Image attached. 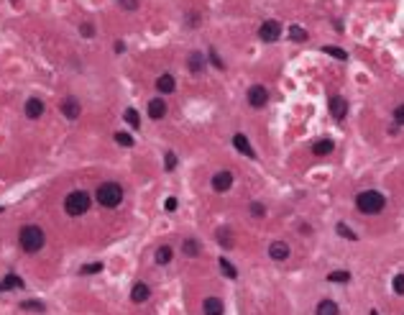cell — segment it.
<instances>
[{
  "label": "cell",
  "instance_id": "6da1fadb",
  "mask_svg": "<svg viewBox=\"0 0 404 315\" xmlns=\"http://www.w3.org/2000/svg\"><path fill=\"white\" fill-rule=\"evenodd\" d=\"M384 205H386V200H384L381 192H376V190H366V192H361V195L356 198V208L361 210L363 215H376V213H381Z\"/></svg>",
  "mask_w": 404,
  "mask_h": 315
},
{
  "label": "cell",
  "instance_id": "7a4b0ae2",
  "mask_svg": "<svg viewBox=\"0 0 404 315\" xmlns=\"http://www.w3.org/2000/svg\"><path fill=\"white\" fill-rule=\"evenodd\" d=\"M18 241H21V249L23 251L36 254L39 249H44L46 236H44V231L39 228V225H26V228L21 231V236H18Z\"/></svg>",
  "mask_w": 404,
  "mask_h": 315
},
{
  "label": "cell",
  "instance_id": "3957f363",
  "mask_svg": "<svg viewBox=\"0 0 404 315\" xmlns=\"http://www.w3.org/2000/svg\"><path fill=\"white\" fill-rule=\"evenodd\" d=\"M87 208H90V195H87L84 190H77V192H69L67 200H64V210H67V215H82L87 213Z\"/></svg>",
  "mask_w": 404,
  "mask_h": 315
},
{
  "label": "cell",
  "instance_id": "277c9868",
  "mask_svg": "<svg viewBox=\"0 0 404 315\" xmlns=\"http://www.w3.org/2000/svg\"><path fill=\"white\" fill-rule=\"evenodd\" d=\"M120 200H123V190H120V185H115V182H105V185L97 187V203H100L102 208H118Z\"/></svg>",
  "mask_w": 404,
  "mask_h": 315
},
{
  "label": "cell",
  "instance_id": "5b68a950",
  "mask_svg": "<svg viewBox=\"0 0 404 315\" xmlns=\"http://www.w3.org/2000/svg\"><path fill=\"white\" fill-rule=\"evenodd\" d=\"M279 36H282V26H279V21H263V23H261V28H258V39H261V41L271 44V41H276Z\"/></svg>",
  "mask_w": 404,
  "mask_h": 315
},
{
  "label": "cell",
  "instance_id": "8992f818",
  "mask_svg": "<svg viewBox=\"0 0 404 315\" xmlns=\"http://www.w3.org/2000/svg\"><path fill=\"white\" fill-rule=\"evenodd\" d=\"M248 103H251V108H263V105L269 103L266 87H263V85H253L251 90H248Z\"/></svg>",
  "mask_w": 404,
  "mask_h": 315
},
{
  "label": "cell",
  "instance_id": "52a82bcc",
  "mask_svg": "<svg viewBox=\"0 0 404 315\" xmlns=\"http://www.w3.org/2000/svg\"><path fill=\"white\" fill-rule=\"evenodd\" d=\"M80 113H82V108H80V100H77V98H67V100L62 103V115H64V118L77 120Z\"/></svg>",
  "mask_w": 404,
  "mask_h": 315
},
{
  "label": "cell",
  "instance_id": "ba28073f",
  "mask_svg": "<svg viewBox=\"0 0 404 315\" xmlns=\"http://www.w3.org/2000/svg\"><path fill=\"white\" fill-rule=\"evenodd\" d=\"M330 113H332V118H335V120H343L345 113H348V103H345V98L332 95V98H330Z\"/></svg>",
  "mask_w": 404,
  "mask_h": 315
},
{
  "label": "cell",
  "instance_id": "9c48e42d",
  "mask_svg": "<svg viewBox=\"0 0 404 315\" xmlns=\"http://www.w3.org/2000/svg\"><path fill=\"white\" fill-rule=\"evenodd\" d=\"M41 115H44V103H41L39 98H28V100H26V118L36 120V118H41Z\"/></svg>",
  "mask_w": 404,
  "mask_h": 315
},
{
  "label": "cell",
  "instance_id": "30bf717a",
  "mask_svg": "<svg viewBox=\"0 0 404 315\" xmlns=\"http://www.w3.org/2000/svg\"><path fill=\"white\" fill-rule=\"evenodd\" d=\"M166 115V103L162 100V98H154L151 103H149V118L151 120H162Z\"/></svg>",
  "mask_w": 404,
  "mask_h": 315
},
{
  "label": "cell",
  "instance_id": "8fae6325",
  "mask_svg": "<svg viewBox=\"0 0 404 315\" xmlns=\"http://www.w3.org/2000/svg\"><path fill=\"white\" fill-rule=\"evenodd\" d=\"M233 146H236L241 154L248 156V159H256V151H253V146L248 144V138H245L243 133H236V136H233Z\"/></svg>",
  "mask_w": 404,
  "mask_h": 315
},
{
  "label": "cell",
  "instance_id": "7c38bea8",
  "mask_svg": "<svg viewBox=\"0 0 404 315\" xmlns=\"http://www.w3.org/2000/svg\"><path fill=\"white\" fill-rule=\"evenodd\" d=\"M269 256L274 261H284V259H289V246H287L284 241H274L271 246H269Z\"/></svg>",
  "mask_w": 404,
  "mask_h": 315
},
{
  "label": "cell",
  "instance_id": "4fadbf2b",
  "mask_svg": "<svg viewBox=\"0 0 404 315\" xmlns=\"http://www.w3.org/2000/svg\"><path fill=\"white\" fill-rule=\"evenodd\" d=\"M205 57L200 54V51H192V54H189V59H187V67H189V72L192 75H202L205 72Z\"/></svg>",
  "mask_w": 404,
  "mask_h": 315
},
{
  "label": "cell",
  "instance_id": "5bb4252c",
  "mask_svg": "<svg viewBox=\"0 0 404 315\" xmlns=\"http://www.w3.org/2000/svg\"><path fill=\"white\" fill-rule=\"evenodd\" d=\"M149 297H151V290H149L146 282H136L133 285V290H131V300L133 303H146Z\"/></svg>",
  "mask_w": 404,
  "mask_h": 315
},
{
  "label": "cell",
  "instance_id": "9a60e30c",
  "mask_svg": "<svg viewBox=\"0 0 404 315\" xmlns=\"http://www.w3.org/2000/svg\"><path fill=\"white\" fill-rule=\"evenodd\" d=\"M231 185H233V174H231V172H218L215 177H213V187H215L218 192L231 190Z\"/></svg>",
  "mask_w": 404,
  "mask_h": 315
},
{
  "label": "cell",
  "instance_id": "2e32d148",
  "mask_svg": "<svg viewBox=\"0 0 404 315\" xmlns=\"http://www.w3.org/2000/svg\"><path fill=\"white\" fill-rule=\"evenodd\" d=\"M202 310H205V315H223V300L220 297H207V300L202 303Z\"/></svg>",
  "mask_w": 404,
  "mask_h": 315
},
{
  "label": "cell",
  "instance_id": "e0dca14e",
  "mask_svg": "<svg viewBox=\"0 0 404 315\" xmlns=\"http://www.w3.org/2000/svg\"><path fill=\"white\" fill-rule=\"evenodd\" d=\"M174 87H177V82H174V77H171V75H162L159 80H156V90H159V93H164V95L174 93Z\"/></svg>",
  "mask_w": 404,
  "mask_h": 315
},
{
  "label": "cell",
  "instance_id": "ac0fdd59",
  "mask_svg": "<svg viewBox=\"0 0 404 315\" xmlns=\"http://www.w3.org/2000/svg\"><path fill=\"white\" fill-rule=\"evenodd\" d=\"M332 146H335V144H332L330 138H320V141L312 144V154H315V156H325V154L332 151Z\"/></svg>",
  "mask_w": 404,
  "mask_h": 315
},
{
  "label": "cell",
  "instance_id": "d6986e66",
  "mask_svg": "<svg viewBox=\"0 0 404 315\" xmlns=\"http://www.w3.org/2000/svg\"><path fill=\"white\" fill-rule=\"evenodd\" d=\"M15 287H23V279L21 277H15V274H8L3 282H0V292H5V290H15Z\"/></svg>",
  "mask_w": 404,
  "mask_h": 315
},
{
  "label": "cell",
  "instance_id": "ffe728a7",
  "mask_svg": "<svg viewBox=\"0 0 404 315\" xmlns=\"http://www.w3.org/2000/svg\"><path fill=\"white\" fill-rule=\"evenodd\" d=\"M315 313H318V315H338V305L332 303V300H320Z\"/></svg>",
  "mask_w": 404,
  "mask_h": 315
},
{
  "label": "cell",
  "instance_id": "44dd1931",
  "mask_svg": "<svg viewBox=\"0 0 404 315\" xmlns=\"http://www.w3.org/2000/svg\"><path fill=\"white\" fill-rule=\"evenodd\" d=\"M289 36H292V41L302 44V41H307V31L302 26H289Z\"/></svg>",
  "mask_w": 404,
  "mask_h": 315
},
{
  "label": "cell",
  "instance_id": "7402d4cb",
  "mask_svg": "<svg viewBox=\"0 0 404 315\" xmlns=\"http://www.w3.org/2000/svg\"><path fill=\"white\" fill-rule=\"evenodd\" d=\"M182 251H184L187 256H197V254H200V243H197L195 238H187V241L182 243Z\"/></svg>",
  "mask_w": 404,
  "mask_h": 315
},
{
  "label": "cell",
  "instance_id": "603a6c76",
  "mask_svg": "<svg viewBox=\"0 0 404 315\" xmlns=\"http://www.w3.org/2000/svg\"><path fill=\"white\" fill-rule=\"evenodd\" d=\"M350 279V274L345 272V269H340V272H330L327 274V282H335V285H343V282H348Z\"/></svg>",
  "mask_w": 404,
  "mask_h": 315
},
{
  "label": "cell",
  "instance_id": "cb8c5ba5",
  "mask_svg": "<svg viewBox=\"0 0 404 315\" xmlns=\"http://www.w3.org/2000/svg\"><path fill=\"white\" fill-rule=\"evenodd\" d=\"M220 272H223L228 279H236V277H238L236 267H233V264H231V261H228V259H220Z\"/></svg>",
  "mask_w": 404,
  "mask_h": 315
},
{
  "label": "cell",
  "instance_id": "d4e9b609",
  "mask_svg": "<svg viewBox=\"0 0 404 315\" xmlns=\"http://www.w3.org/2000/svg\"><path fill=\"white\" fill-rule=\"evenodd\" d=\"M323 51H325V54H330V57H335V59H340V62L348 59V51H343L338 46H323Z\"/></svg>",
  "mask_w": 404,
  "mask_h": 315
},
{
  "label": "cell",
  "instance_id": "484cf974",
  "mask_svg": "<svg viewBox=\"0 0 404 315\" xmlns=\"http://www.w3.org/2000/svg\"><path fill=\"white\" fill-rule=\"evenodd\" d=\"M335 231H338V236H343V238H348V241H358V236H356L353 231H350L345 223H338V225H335Z\"/></svg>",
  "mask_w": 404,
  "mask_h": 315
},
{
  "label": "cell",
  "instance_id": "4316f807",
  "mask_svg": "<svg viewBox=\"0 0 404 315\" xmlns=\"http://www.w3.org/2000/svg\"><path fill=\"white\" fill-rule=\"evenodd\" d=\"M156 261H159V264H169V261H171V249L169 246L156 249Z\"/></svg>",
  "mask_w": 404,
  "mask_h": 315
},
{
  "label": "cell",
  "instance_id": "83f0119b",
  "mask_svg": "<svg viewBox=\"0 0 404 315\" xmlns=\"http://www.w3.org/2000/svg\"><path fill=\"white\" fill-rule=\"evenodd\" d=\"M126 123H128L131 128H138V126H141V118H138V113H136L133 108L126 110Z\"/></svg>",
  "mask_w": 404,
  "mask_h": 315
},
{
  "label": "cell",
  "instance_id": "f1b7e54d",
  "mask_svg": "<svg viewBox=\"0 0 404 315\" xmlns=\"http://www.w3.org/2000/svg\"><path fill=\"white\" fill-rule=\"evenodd\" d=\"M115 141H118L120 146H133V136H131V133H120V131H118V133H115Z\"/></svg>",
  "mask_w": 404,
  "mask_h": 315
},
{
  "label": "cell",
  "instance_id": "f546056e",
  "mask_svg": "<svg viewBox=\"0 0 404 315\" xmlns=\"http://www.w3.org/2000/svg\"><path fill=\"white\" fill-rule=\"evenodd\" d=\"M80 33H82V36H84V39H92V36H95V26L84 21V23L80 26Z\"/></svg>",
  "mask_w": 404,
  "mask_h": 315
},
{
  "label": "cell",
  "instance_id": "4dcf8cb0",
  "mask_svg": "<svg viewBox=\"0 0 404 315\" xmlns=\"http://www.w3.org/2000/svg\"><path fill=\"white\" fill-rule=\"evenodd\" d=\"M251 215L253 218H263V215H266V208H263L261 203H251Z\"/></svg>",
  "mask_w": 404,
  "mask_h": 315
},
{
  "label": "cell",
  "instance_id": "1f68e13d",
  "mask_svg": "<svg viewBox=\"0 0 404 315\" xmlns=\"http://www.w3.org/2000/svg\"><path fill=\"white\" fill-rule=\"evenodd\" d=\"M394 123L397 126H404V103L394 108Z\"/></svg>",
  "mask_w": 404,
  "mask_h": 315
},
{
  "label": "cell",
  "instance_id": "d6a6232c",
  "mask_svg": "<svg viewBox=\"0 0 404 315\" xmlns=\"http://www.w3.org/2000/svg\"><path fill=\"white\" fill-rule=\"evenodd\" d=\"M21 308L23 310H44V303H36V300H26V303H21Z\"/></svg>",
  "mask_w": 404,
  "mask_h": 315
},
{
  "label": "cell",
  "instance_id": "836d02e7",
  "mask_svg": "<svg viewBox=\"0 0 404 315\" xmlns=\"http://www.w3.org/2000/svg\"><path fill=\"white\" fill-rule=\"evenodd\" d=\"M80 272H82V274H95V272H102V264H100V261H95V264H87V267H82Z\"/></svg>",
  "mask_w": 404,
  "mask_h": 315
},
{
  "label": "cell",
  "instance_id": "e575fe53",
  "mask_svg": "<svg viewBox=\"0 0 404 315\" xmlns=\"http://www.w3.org/2000/svg\"><path fill=\"white\" fill-rule=\"evenodd\" d=\"M394 292L397 295H404V274H397L394 277Z\"/></svg>",
  "mask_w": 404,
  "mask_h": 315
},
{
  "label": "cell",
  "instance_id": "d590c367",
  "mask_svg": "<svg viewBox=\"0 0 404 315\" xmlns=\"http://www.w3.org/2000/svg\"><path fill=\"white\" fill-rule=\"evenodd\" d=\"M120 8H126V10H136V8H138V0H120Z\"/></svg>",
  "mask_w": 404,
  "mask_h": 315
},
{
  "label": "cell",
  "instance_id": "8d00e7d4",
  "mask_svg": "<svg viewBox=\"0 0 404 315\" xmlns=\"http://www.w3.org/2000/svg\"><path fill=\"white\" fill-rule=\"evenodd\" d=\"M218 238H220V243H223L225 249H231V246H233V241H231V236H228V233L223 236V231H220V233H218Z\"/></svg>",
  "mask_w": 404,
  "mask_h": 315
},
{
  "label": "cell",
  "instance_id": "74e56055",
  "mask_svg": "<svg viewBox=\"0 0 404 315\" xmlns=\"http://www.w3.org/2000/svg\"><path fill=\"white\" fill-rule=\"evenodd\" d=\"M177 167V156H174V151H169L166 154V169H174Z\"/></svg>",
  "mask_w": 404,
  "mask_h": 315
},
{
  "label": "cell",
  "instance_id": "f35d334b",
  "mask_svg": "<svg viewBox=\"0 0 404 315\" xmlns=\"http://www.w3.org/2000/svg\"><path fill=\"white\" fill-rule=\"evenodd\" d=\"M210 62H213V67H218V69H223V62H220V57L215 54V51H210Z\"/></svg>",
  "mask_w": 404,
  "mask_h": 315
},
{
  "label": "cell",
  "instance_id": "ab89813d",
  "mask_svg": "<svg viewBox=\"0 0 404 315\" xmlns=\"http://www.w3.org/2000/svg\"><path fill=\"white\" fill-rule=\"evenodd\" d=\"M166 210H177V198H169L166 200Z\"/></svg>",
  "mask_w": 404,
  "mask_h": 315
},
{
  "label": "cell",
  "instance_id": "60d3db41",
  "mask_svg": "<svg viewBox=\"0 0 404 315\" xmlns=\"http://www.w3.org/2000/svg\"><path fill=\"white\" fill-rule=\"evenodd\" d=\"M0 213H3V208H0Z\"/></svg>",
  "mask_w": 404,
  "mask_h": 315
}]
</instances>
